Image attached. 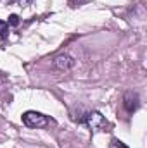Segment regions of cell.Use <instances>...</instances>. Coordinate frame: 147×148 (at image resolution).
<instances>
[{
  "instance_id": "cell-1",
  "label": "cell",
  "mask_w": 147,
  "mask_h": 148,
  "mask_svg": "<svg viewBox=\"0 0 147 148\" xmlns=\"http://www.w3.org/2000/svg\"><path fill=\"white\" fill-rule=\"evenodd\" d=\"M23 122H24V126H28V127L42 129V127H45V126L50 122V119H49L47 115L40 114V112L28 110V112H24V114H23Z\"/></svg>"
},
{
  "instance_id": "cell-2",
  "label": "cell",
  "mask_w": 147,
  "mask_h": 148,
  "mask_svg": "<svg viewBox=\"0 0 147 148\" xmlns=\"http://www.w3.org/2000/svg\"><path fill=\"white\" fill-rule=\"evenodd\" d=\"M83 122H85L92 131H101L102 127L107 126V121L104 119V115H102L101 112H97V110L87 112V114L83 115Z\"/></svg>"
},
{
  "instance_id": "cell-3",
  "label": "cell",
  "mask_w": 147,
  "mask_h": 148,
  "mask_svg": "<svg viewBox=\"0 0 147 148\" xmlns=\"http://www.w3.org/2000/svg\"><path fill=\"white\" fill-rule=\"evenodd\" d=\"M123 105H125V109L128 114H133V112L139 109V105H140V98H139V95L135 93V91H128V93H125V97H123Z\"/></svg>"
},
{
  "instance_id": "cell-4",
  "label": "cell",
  "mask_w": 147,
  "mask_h": 148,
  "mask_svg": "<svg viewBox=\"0 0 147 148\" xmlns=\"http://www.w3.org/2000/svg\"><path fill=\"white\" fill-rule=\"evenodd\" d=\"M73 66H74L73 57H69V55H66V53L57 55V57L54 59V62H52V67L57 69V71H68V69H71Z\"/></svg>"
},
{
  "instance_id": "cell-5",
  "label": "cell",
  "mask_w": 147,
  "mask_h": 148,
  "mask_svg": "<svg viewBox=\"0 0 147 148\" xmlns=\"http://www.w3.org/2000/svg\"><path fill=\"white\" fill-rule=\"evenodd\" d=\"M9 35V24L5 21H0V38H5Z\"/></svg>"
},
{
  "instance_id": "cell-6",
  "label": "cell",
  "mask_w": 147,
  "mask_h": 148,
  "mask_svg": "<svg viewBox=\"0 0 147 148\" xmlns=\"http://www.w3.org/2000/svg\"><path fill=\"white\" fill-rule=\"evenodd\" d=\"M7 24H10V26H17V24H19V16H17V14H10Z\"/></svg>"
},
{
  "instance_id": "cell-7",
  "label": "cell",
  "mask_w": 147,
  "mask_h": 148,
  "mask_svg": "<svg viewBox=\"0 0 147 148\" xmlns=\"http://www.w3.org/2000/svg\"><path fill=\"white\" fill-rule=\"evenodd\" d=\"M111 148H128V147H126L123 141H119V140H116V138H114V140L111 141Z\"/></svg>"
},
{
  "instance_id": "cell-8",
  "label": "cell",
  "mask_w": 147,
  "mask_h": 148,
  "mask_svg": "<svg viewBox=\"0 0 147 148\" xmlns=\"http://www.w3.org/2000/svg\"><path fill=\"white\" fill-rule=\"evenodd\" d=\"M9 2H12V3H19V5H28L31 0H9Z\"/></svg>"
}]
</instances>
